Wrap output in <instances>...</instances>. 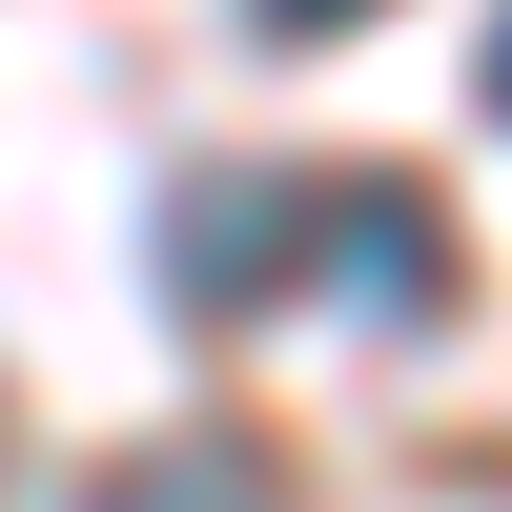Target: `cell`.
I'll return each instance as SVG.
<instances>
[{
    "label": "cell",
    "instance_id": "cell-1",
    "mask_svg": "<svg viewBox=\"0 0 512 512\" xmlns=\"http://www.w3.org/2000/svg\"><path fill=\"white\" fill-rule=\"evenodd\" d=\"M308 226H328V185H185L164 205V287H185L205 328H246V308L308 287Z\"/></svg>",
    "mask_w": 512,
    "mask_h": 512
},
{
    "label": "cell",
    "instance_id": "cell-2",
    "mask_svg": "<svg viewBox=\"0 0 512 512\" xmlns=\"http://www.w3.org/2000/svg\"><path fill=\"white\" fill-rule=\"evenodd\" d=\"M308 287H349L369 328H431L451 308V226L410 185H328V226H308Z\"/></svg>",
    "mask_w": 512,
    "mask_h": 512
},
{
    "label": "cell",
    "instance_id": "cell-3",
    "mask_svg": "<svg viewBox=\"0 0 512 512\" xmlns=\"http://www.w3.org/2000/svg\"><path fill=\"white\" fill-rule=\"evenodd\" d=\"M82 512H287V492L246 472V451H123V472L82 492Z\"/></svg>",
    "mask_w": 512,
    "mask_h": 512
},
{
    "label": "cell",
    "instance_id": "cell-4",
    "mask_svg": "<svg viewBox=\"0 0 512 512\" xmlns=\"http://www.w3.org/2000/svg\"><path fill=\"white\" fill-rule=\"evenodd\" d=\"M369 0H246V41H349Z\"/></svg>",
    "mask_w": 512,
    "mask_h": 512
}]
</instances>
